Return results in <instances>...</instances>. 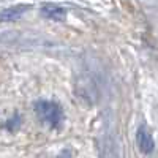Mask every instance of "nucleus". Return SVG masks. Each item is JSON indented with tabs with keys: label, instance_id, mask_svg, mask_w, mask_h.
<instances>
[{
	"label": "nucleus",
	"instance_id": "obj_1",
	"mask_svg": "<svg viewBox=\"0 0 158 158\" xmlns=\"http://www.w3.org/2000/svg\"><path fill=\"white\" fill-rule=\"evenodd\" d=\"M35 114L49 128H59L63 122V111L54 101H38L35 104Z\"/></svg>",
	"mask_w": 158,
	"mask_h": 158
},
{
	"label": "nucleus",
	"instance_id": "obj_2",
	"mask_svg": "<svg viewBox=\"0 0 158 158\" xmlns=\"http://www.w3.org/2000/svg\"><path fill=\"white\" fill-rule=\"evenodd\" d=\"M138 146H139V150L142 153H150L153 149H155V142H153V138L152 135L149 133V130L146 127H141L139 131H138Z\"/></svg>",
	"mask_w": 158,
	"mask_h": 158
},
{
	"label": "nucleus",
	"instance_id": "obj_3",
	"mask_svg": "<svg viewBox=\"0 0 158 158\" xmlns=\"http://www.w3.org/2000/svg\"><path fill=\"white\" fill-rule=\"evenodd\" d=\"M41 13H43L44 18L54 19V21H63L67 18V10L62 8V6H57V5H44Z\"/></svg>",
	"mask_w": 158,
	"mask_h": 158
},
{
	"label": "nucleus",
	"instance_id": "obj_4",
	"mask_svg": "<svg viewBox=\"0 0 158 158\" xmlns=\"http://www.w3.org/2000/svg\"><path fill=\"white\" fill-rule=\"evenodd\" d=\"M24 11H25V6H22V5L8 8V10H5L2 15H0V21H15V19H19Z\"/></svg>",
	"mask_w": 158,
	"mask_h": 158
}]
</instances>
